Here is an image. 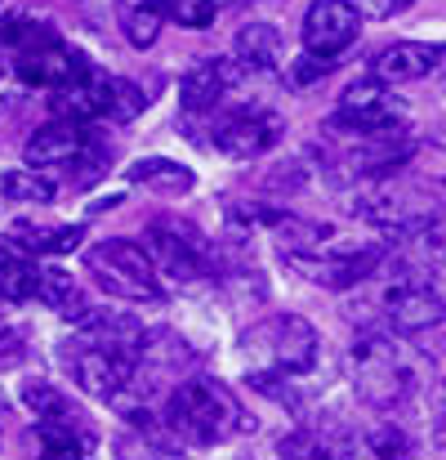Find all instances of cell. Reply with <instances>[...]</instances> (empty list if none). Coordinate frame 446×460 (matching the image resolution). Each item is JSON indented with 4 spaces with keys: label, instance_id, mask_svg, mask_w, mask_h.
<instances>
[{
    "label": "cell",
    "instance_id": "15",
    "mask_svg": "<svg viewBox=\"0 0 446 460\" xmlns=\"http://www.w3.org/2000/svg\"><path fill=\"white\" fill-rule=\"evenodd\" d=\"M344 460H415V443L393 420H371L357 434H339Z\"/></svg>",
    "mask_w": 446,
    "mask_h": 460
},
{
    "label": "cell",
    "instance_id": "19",
    "mask_svg": "<svg viewBox=\"0 0 446 460\" xmlns=\"http://www.w3.org/2000/svg\"><path fill=\"white\" fill-rule=\"evenodd\" d=\"M165 22V0H117V27L135 49H152Z\"/></svg>",
    "mask_w": 446,
    "mask_h": 460
},
{
    "label": "cell",
    "instance_id": "14",
    "mask_svg": "<svg viewBox=\"0 0 446 460\" xmlns=\"http://www.w3.org/2000/svg\"><path fill=\"white\" fill-rule=\"evenodd\" d=\"M446 45H424V40H398L389 49L375 54V76L384 85H407V81H424L429 72H438Z\"/></svg>",
    "mask_w": 446,
    "mask_h": 460
},
{
    "label": "cell",
    "instance_id": "34",
    "mask_svg": "<svg viewBox=\"0 0 446 460\" xmlns=\"http://www.w3.org/2000/svg\"><path fill=\"white\" fill-rule=\"evenodd\" d=\"M0 72H4V58H0Z\"/></svg>",
    "mask_w": 446,
    "mask_h": 460
},
{
    "label": "cell",
    "instance_id": "31",
    "mask_svg": "<svg viewBox=\"0 0 446 460\" xmlns=\"http://www.w3.org/2000/svg\"><path fill=\"white\" fill-rule=\"evenodd\" d=\"M429 402H433V425L446 434V380H438V385L429 389Z\"/></svg>",
    "mask_w": 446,
    "mask_h": 460
},
{
    "label": "cell",
    "instance_id": "18",
    "mask_svg": "<svg viewBox=\"0 0 446 460\" xmlns=\"http://www.w3.org/2000/svg\"><path fill=\"white\" fill-rule=\"evenodd\" d=\"M22 402L36 416V425H85V411L72 407V398L49 380H22Z\"/></svg>",
    "mask_w": 446,
    "mask_h": 460
},
{
    "label": "cell",
    "instance_id": "17",
    "mask_svg": "<svg viewBox=\"0 0 446 460\" xmlns=\"http://www.w3.org/2000/svg\"><path fill=\"white\" fill-rule=\"evenodd\" d=\"M237 58L250 67V72H282L286 67V40L273 22H246L232 40Z\"/></svg>",
    "mask_w": 446,
    "mask_h": 460
},
{
    "label": "cell",
    "instance_id": "28",
    "mask_svg": "<svg viewBox=\"0 0 446 460\" xmlns=\"http://www.w3.org/2000/svg\"><path fill=\"white\" fill-rule=\"evenodd\" d=\"M335 63L339 58H317V54H308L303 49V58H286V76H291V85H312L317 76H326V72H335Z\"/></svg>",
    "mask_w": 446,
    "mask_h": 460
},
{
    "label": "cell",
    "instance_id": "2",
    "mask_svg": "<svg viewBox=\"0 0 446 460\" xmlns=\"http://www.w3.org/2000/svg\"><path fill=\"white\" fill-rule=\"evenodd\" d=\"M165 429L179 447H223L255 429L237 394L214 376H188L165 394Z\"/></svg>",
    "mask_w": 446,
    "mask_h": 460
},
{
    "label": "cell",
    "instance_id": "27",
    "mask_svg": "<svg viewBox=\"0 0 446 460\" xmlns=\"http://www.w3.org/2000/svg\"><path fill=\"white\" fill-rule=\"evenodd\" d=\"M214 9H219L214 0H165V18H174L179 27H192V31L210 27Z\"/></svg>",
    "mask_w": 446,
    "mask_h": 460
},
{
    "label": "cell",
    "instance_id": "13",
    "mask_svg": "<svg viewBox=\"0 0 446 460\" xmlns=\"http://www.w3.org/2000/svg\"><path fill=\"white\" fill-rule=\"evenodd\" d=\"M85 153H90V130H85L81 121H58V117H54L49 126H40V130L22 144V161L36 165V170L81 161Z\"/></svg>",
    "mask_w": 446,
    "mask_h": 460
},
{
    "label": "cell",
    "instance_id": "12",
    "mask_svg": "<svg viewBox=\"0 0 446 460\" xmlns=\"http://www.w3.org/2000/svg\"><path fill=\"white\" fill-rule=\"evenodd\" d=\"M81 344H94V349H108V353H126V358H139L144 340H148V326L135 317V313H121V308H90L81 322H76V335Z\"/></svg>",
    "mask_w": 446,
    "mask_h": 460
},
{
    "label": "cell",
    "instance_id": "5",
    "mask_svg": "<svg viewBox=\"0 0 446 460\" xmlns=\"http://www.w3.org/2000/svg\"><path fill=\"white\" fill-rule=\"evenodd\" d=\"M85 269L94 273V282L117 296V300H130V305H156L165 296V282L161 273L152 269L144 242H130V237H108L99 246L85 251Z\"/></svg>",
    "mask_w": 446,
    "mask_h": 460
},
{
    "label": "cell",
    "instance_id": "20",
    "mask_svg": "<svg viewBox=\"0 0 446 460\" xmlns=\"http://www.w3.org/2000/svg\"><path fill=\"white\" fill-rule=\"evenodd\" d=\"M144 108H148V94H144L135 81L99 72V121H117V126H126V121H135Z\"/></svg>",
    "mask_w": 446,
    "mask_h": 460
},
{
    "label": "cell",
    "instance_id": "1",
    "mask_svg": "<svg viewBox=\"0 0 446 460\" xmlns=\"http://www.w3.org/2000/svg\"><path fill=\"white\" fill-rule=\"evenodd\" d=\"M348 380L366 407L402 411L420 394L433 389V362L407 335H398L389 326H366L348 344Z\"/></svg>",
    "mask_w": 446,
    "mask_h": 460
},
{
    "label": "cell",
    "instance_id": "23",
    "mask_svg": "<svg viewBox=\"0 0 446 460\" xmlns=\"http://www.w3.org/2000/svg\"><path fill=\"white\" fill-rule=\"evenodd\" d=\"M9 237H13V242H22L31 255H67V251H76V246H81L85 228H81V224H54V228L13 224V233H9Z\"/></svg>",
    "mask_w": 446,
    "mask_h": 460
},
{
    "label": "cell",
    "instance_id": "33",
    "mask_svg": "<svg viewBox=\"0 0 446 460\" xmlns=\"http://www.w3.org/2000/svg\"><path fill=\"white\" fill-rule=\"evenodd\" d=\"M438 76L446 81V49H442V63H438Z\"/></svg>",
    "mask_w": 446,
    "mask_h": 460
},
{
    "label": "cell",
    "instance_id": "21",
    "mask_svg": "<svg viewBox=\"0 0 446 460\" xmlns=\"http://www.w3.org/2000/svg\"><path fill=\"white\" fill-rule=\"evenodd\" d=\"M36 300H40L45 308H54V313H63L67 322H81V317L90 313L85 296L76 291V282H72V273H67V269H40Z\"/></svg>",
    "mask_w": 446,
    "mask_h": 460
},
{
    "label": "cell",
    "instance_id": "4",
    "mask_svg": "<svg viewBox=\"0 0 446 460\" xmlns=\"http://www.w3.org/2000/svg\"><path fill=\"white\" fill-rule=\"evenodd\" d=\"M348 210L362 215L366 224L402 237V233H415L433 219H442L438 201L424 192V188H411V183H393V174L384 179H362L348 197Z\"/></svg>",
    "mask_w": 446,
    "mask_h": 460
},
{
    "label": "cell",
    "instance_id": "32",
    "mask_svg": "<svg viewBox=\"0 0 446 460\" xmlns=\"http://www.w3.org/2000/svg\"><path fill=\"white\" fill-rule=\"evenodd\" d=\"M429 144H433V148H446V121L438 130H429Z\"/></svg>",
    "mask_w": 446,
    "mask_h": 460
},
{
    "label": "cell",
    "instance_id": "35",
    "mask_svg": "<svg viewBox=\"0 0 446 460\" xmlns=\"http://www.w3.org/2000/svg\"><path fill=\"white\" fill-rule=\"evenodd\" d=\"M0 4H4V0H0Z\"/></svg>",
    "mask_w": 446,
    "mask_h": 460
},
{
    "label": "cell",
    "instance_id": "22",
    "mask_svg": "<svg viewBox=\"0 0 446 460\" xmlns=\"http://www.w3.org/2000/svg\"><path fill=\"white\" fill-rule=\"evenodd\" d=\"M130 183H144V188H156V192H192V183H197V174L188 170V165H179V161H170V156H139L135 165H130Z\"/></svg>",
    "mask_w": 446,
    "mask_h": 460
},
{
    "label": "cell",
    "instance_id": "30",
    "mask_svg": "<svg viewBox=\"0 0 446 460\" xmlns=\"http://www.w3.org/2000/svg\"><path fill=\"white\" fill-rule=\"evenodd\" d=\"M22 358V331H13L9 322H0V367Z\"/></svg>",
    "mask_w": 446,
    "mask_h": 460
},
{
    "label": "cell",
    "instance_id": "9",
    "mask_svg": "<svg viewBox=\"0 0 446 460\" xmlns=\"http://www.w3.org/2000/svg\"><path fill=\"white\" fill-rule=\"evenodd\" d=\"M63 362H67L72 380H76L90 398L112 402V398L130 385V376H135V362H139V358H126V353H108V349H94V344L67 340Z\"/></svg>",
    "mask_w": 446,
    "mask_h": 460
},
{
    "label": "cell",
    "instance_id": "7",
    "mask_svg": "<svg viewBox=\"0 0 446 460\" xmlns=\"http://www.w3.org/2000/svg\"><path fill=\"white\" fill-rule=\"evenodd\" d=\"M375 278H384L380 300H375L380 326L398 335H420L446 317V300L429 282V273H375Z\"/></svg>",
    "mask_w": 446,
    "mask_h": 460
},
{
    "label": "cell",
    "instance_id": "26",
    "mask_svg": "<svg viewBox=\"0 0 446 460\" xmlns=\"http://www.w3.org/2000/svg\"><path fill=\"white\" fill-rule=\"evenodd\" d=\"M117 460H188V456L179 447H170V443H156L152 429H135V434L117 438Z\"/></svg>",
    "mask_w": 446,
    "mask_h": 460
},
{
    "label": "cell",
    "instance_id": "16",
    "mask_svg": "<svg viewBox=\"0 0 446 460\" xmlns=\"http://www.w3.org/2000/svg\"><path fill=\"white\" fill-rule=\"evenodd\" d=\"M36 282H40L36 255L22 242L0 237V296L9 305H27V300H36Z\"/></svg>",
    "mask_w": 446,
    "mask_h": 460
},
{
    "label": "cell",
    "instance_id": "8",
    "mask_svg": "<svg viewBox=\"0 0 446 460\" xmlns=\"http://www.w3.org/2000/svg\"><path fill=\"white\" fill-rule=\"evenodd\" d=\"M282 130H286L282 117L268 112V108H232V112H223L214 121L210 144L223 156H232V161H255V156H264L268 148H277Z\"/></svg>",
    "mask_w": 446,
    "mask_h": 460
},
{
    "label": "cell",
    "instance_id": "3",
    "mask_svg": "<svg viewBox=\"0 0 446 460\" xmlns=\"http://www.w3.org/2000/svg\"><path fill=\"white\" fill-rule=\"evenodd\" d=\"M317 349H321L317 326L299 313H273L241 335V358H246V371L259 389L277 385V380L308 376L317 367Z\"/></svg>",
    "mask_w": 446,
    "mask_h": 460
},
{
    "label": "cell",
    "instance_id": "6",
    "mask_svg": "<svg viewBox=\"0 0 446 460\" xmlns=\"http://www.w3.org/2000/svg\"><path fill=\"white\" fill-rule=\"evenodd\" d=\"M144 251H148L152 269L174 282V287H192L201 278H214V246L192 228V224H179V219H156L144 228Z\"/></svg>",
    "mask_w": 446,
    "mask_h": 460
},
{
    "label": "cell",
    "instance_id": "24",
    "mask_svg": "<svg viewBox=\"0 0 446 460\" xmlns=\"http://www.w3.org/2000/svg\"><path fill=\"white\" fill-rule=\"evenodd\" d=\"M58 192V183L36 170V165H18V170H4L0 174V197L4 201H27V206H49Z\"/></svg>",
    "mask_w": 446,
    "mask_h": 460
},
{
    "label": "cell",
    "instance_id": "11",
    "mask_svg": "<svg viewBox=\"0 0 446 460\" xmlns=\"http://www.w3.org/2000/svg\"><path fill=\"white\" fill-rule=\"evenodd\" d=\"M246 76H250V67L237 54L232 58H197L179 81V103L188 112H214Z\"/></svg>",
    "mask_w": 446,
    "mask_h": 460
},
{
    "label": "cell",
    "instance_id": "25",
    "mask_svg": "<svg viewBox=\"0 0 446 460\" xmlns=\"http://www.w3.org/2000/svg\"><path fill=\"white\" fill-rule=\"evenodd\" d=\"M277 460H344L339 438L312 434V429H295L277 443Z\"/></svg>",
    "mask_w": 446,
    "mask_h": 460
},
{
    "label": "cell",
    "instance_id": "10",
    "mask_svg": "<svg viewBox=\"0 0 446 460\" xmlns=\"http://www.w3.org/2000/svg\"><path fill=\"white\" fill-rule=\"evenodd\" d=\"M362 31V13L353 0H312L303 13V49L317 58H339Z\"/></svg>",
    "mask_w": 446,
    "mask_h": 460
},
{
    "label": "cell",
    "instance_id": "29",
    "mask_svg": "<svg viewBox=\"0 0 446 460\" xmlns=\"http://www.w3.org/2000/svg\"><path fill=\"white\" fill-rule=\"evenodd\" d=\"M353 4H357L362 18H393V13H402L411 0H353Z\"/></svg>",
    "mask_w": 446,
    "mask_h": 460
}]
</instances>
